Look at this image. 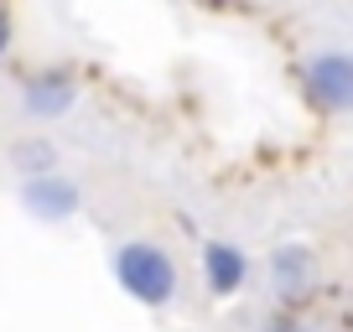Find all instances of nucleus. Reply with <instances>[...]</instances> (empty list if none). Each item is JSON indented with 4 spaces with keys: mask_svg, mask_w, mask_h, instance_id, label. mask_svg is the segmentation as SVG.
I'll use <instances>...</instances> for the list:
<instances>
[{
    "mask_svg": "<svg viewBox=\"0 0 353 332\" xmlns=\"http://www.w3.org/2000/svg\"><path fill=\"white\" fill-rule=\"evenodd\" d=\"M21 104H26V114H32V120L52 125V120H63V114L78 104V78L68 73V68L32 73V78L21 83Z\"/></svg>",
    "mask_w": 353,
    "mask_h": 332,
    "instance_id": "5",
    "label": "nucleus"
},
{
    "mask_svg": "<svg viewBox=\"0 0 353 332\" xmlns=\"http://www.w3.org/2000/svg\"><path fill=\"white\" fill-rule=\"evenodd\" d=\"M6 47H11V16L0 11V57H6Z\"/></svg>",
    "mask_w": 353,
    "mask_h": 332,
    "instance_id": "9",
    "label": "nucleus"
},
{
    "mask_svg": "<svg viewBox=\"0 0 353 332\" xmlns=\"http://www.w3.org/2000/svg\"><path fill=\"white\" fill-rule=\"evenodd\" d=\"M198 6H239V0H198Z\"/></svg>",
    "mask_w": 353,
    "mask_h": 332,
    "instance_id": "10",
    "label": "nucleus"
},
{
    "mask_svg": "<svg viewBox=\"0 0 353 332\" xmlns=\"http://www.w3.org/2000/svg\"><path fill=\"white\" fill-rule=\"evenodd\" d=\"M11 166L26 177H47V172H57V145L47 141V135H21V141L11 145Z\"/></svg>",
    "mask_w": 353,
    "mask_h": 332,
    "instance_id": "7",
    "label": "nucleus"
},
{
    "mask_svg": "<svg viewBox=\"0 0 353 332\" xmlns=\"http://www.w3.org/2000/svg\"><path fill=\"white\" fill-rule=\"evenodd\" d=\"M312 280H317V260H312L307 244H281V249H270V286H276V296L296 301L312 291Z\"/></svg>",
    "mask_w": 353,
    "mask_h": 332,
    "instance_id": "6",
    "label": "nucleus"
},
{
    "mask_svg": "<svg viewBox=\"0 0 353 332\" xmlns=\"http://www.w3.org/2000/svg\"><path fill=\"white\" fill-rule=\"evenodd\" d=\"M110 270H114V286H120L135 307H145V311L172 307L176 291H182V270H176L172 249L156 244V239H125V244H114Z\"/></svg>",
    "mask_w": 353,
    "mask_h": 332,
    "instance_id": "1",
    "label": "nucleus"
},
{
    "mask_svg": "<svg viewBox=\"0 0 353 332\" xmlns=\"http://www.w3.org/2000/svg\"><path fill=\"white\" fill-rule=\"evenodd\" d=\"M301 89L317 110L327 114H353V52L343 47H322V52L301 57Z\"/></svg>",
    "mask_w": 353,
    "mask_h": 332,
    "instance_id": "2",
    "label": "nucleus"
},
{
    "mask_svg": "<svg viewBox=\"0 0 353 332\" xmlns=\"http://www.w3.org/2000/svg\"><path fill=\"white\" fill-rule=\"evenodd\" d=\"M198 276H203V291H208L213 301H229V296H239L244 280H250V255L229 239H208L198 249Z\"/></svg>",
    "mask_w": 353,
    "mask_h": 332,
    "instance_id": "4",
    "label": "nucleus"
},
{
    "mask_svg": "<svg viewBox=\"0 0 353 332\" xmlns=\"http://www.w3.org/2000/svg\"><path fill=\"white\" fill-rule=\"evenodd\" d=\"M21 208L37 223H68L83 208V187L68 172H47V177H26L21 182Z\"/></svg>",
    "mask_w": 353,
    "mask_h": 332,
    "instance_id": "3",
    "label": "nucleus"
},
{
    "mask_svg": "<svg viewBox=\"0 0 353 332\" xmlns=\"http://www.w3.org/2000/svg\"><path fill=\"white\" fill-rule=\"evenodd\" d=\"M270 332H307V327H301L296 317H276V322H270Z\"/></svg>",
    "mask_w": 353,
    "mask_h": 332,
    "instance_id": "8",
    "label": "nucleus"
}]
</instances>
